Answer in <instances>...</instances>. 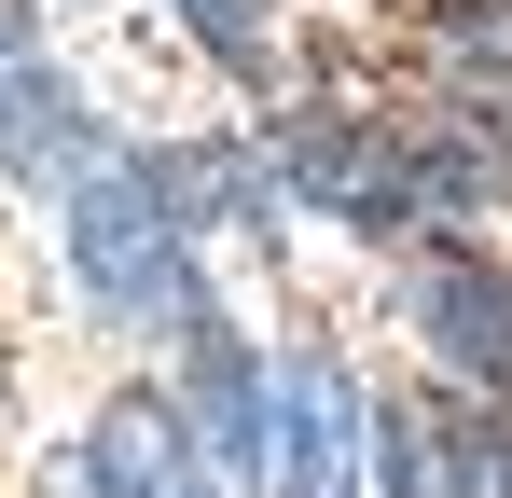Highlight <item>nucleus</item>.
Wrapping results in <instances>:
<instances>
[{"mask_svg": "<svg viewBox=\"0 0 512 498\" xmlns=\"http://www.w3.org/2000/svg\"><path fill=\"white\" fill-rule=\"evenodd\" d=\"M70 249H84V291L111 319H180L194 305L167 166H70Z\"/></svg>", "mask_w": 512, "mask_h": 498, "instance_id": "obj_1", "label": "nucleus"}, {"mask_svg": "<svg viewBox=\"0 0 512 498\" xmlns=\"http://www.w3.org/2000/svg\"><path fill=\"white\" fill-rule=\"evenodd\" d=\"M277 180H291V194H319V208H346L360 236H388V222L416 208V153H402V139H374V125H333V111H305V125L277 139Z\"/></svg>", "mask_w": 512, "mask_h": 498, "instance_id": "obj_2", "label": "nucleus"}, {"mask_svg": "<svg viewBox=\"0 0 512 498\" xmlns=\"http://www.w3.org/2000/svg\"><path fill=\"white\" fill-rule=\"evenodd\" d=\"M416 332H429V360L457 388H512V291H499V263H471V249L416 263Z\"/></svg>", "mask_w": 512, "mask_h": 498, "instance_id": "obj_3", "label": "nucleus"}, {"mask_svg": "<svg viewBox=\"0 0 512 498\" xmlns=\"http://www.w3.org/2000/svg\"><path fill=\"white\" fill-rule=\"evenodd\" d=\"M250 471L277 498H346V402L319 360H277V388H263V429H250Z\"/></svg>", "mask_w": 512, "mask_h": 498, "instance_id": "obj_4", "label": "nucleus"}, {"mask_svg": "<svg viewBox=\"0 0 512 498\" xmlns=\"http://www.w3.org/2000/svg\"><path fill=\"white\" fill-rule=\"evenodd\" d=\"M0 153H14V180H70L84 166V97L56 83V56L28 42L14 0H0Z\"/></svg>", "mask_w": 512, "mask_h": 498, "instance_id": "obj_5", "label": "nucleus"}, {"mask_svg": "<svg viewBox=\"0 0 512 498\" xmlns=\"http://www.w3.org/2000/svg\"><path fill=\"white\" fill-rule=\"evenodd\" d=\"M84 471H97V498H222L208 471H194V429H180V415L153 402V388H125V402L97 415Z\"/></svg>", "mask_w": 512, "mask_h": 498, "instance_id": "obj_6", "label": "nucleus"}, {"mask_svg": "<svg viewBox=\"0 0 512 498\" xmlns=\"http://www.w3.org/2000/svg\"><path fill=\"white\" fill-rule=\"evenodd\" d=\"M374 457H388V498H457V471H443V443H429V415H416V402L374 415Z\"/></svg>", "mask_w": 512, "mask_h": 498, "instance_id": "obj_7", "label": "nucleus"}, {"mask_svg": "<svg viewBox=\"0 0 512 498\" xmlns=\"http://www.w3.org/2000/svg\"><path fill=\"white\" fill-rule=\"evenodd\" d=\"M180 14H194V42H208L236 83H263V70H277V42H263V0H180Z\"/></svg>", "mask_w": 512, "mask_h": 498, "instance_id": "obj_8", "label": "nucleus"}]
</instances>
